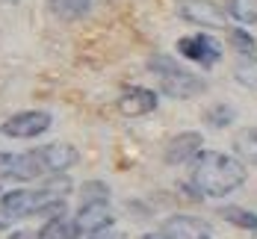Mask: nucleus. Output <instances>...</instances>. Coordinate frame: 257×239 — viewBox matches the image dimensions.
<instances>
[{"label": "nucleus", "instance_id": "obj_14", "mask_svg": "<svg viewBox=\"0 0 257 239\" xmlns=\"http://www.w3.org/2000/svg\"><path fill=\"white\" fill-rule=\"evenodd\" d=\"M219 215H222L225 221H231V227L257 233V212L245 210V207H236V204H231V207H219Z\"/></svg>", "mask_w": 257, "mask_h": 239}, {"label": "nucleus", "instance_id": "obj_9", "mask_svg": "<svg viewBox=\"0 0 257 239\" xmlns=\"http://www.w3.org/2000/svg\"><path fill=\"white\" fill-rule=\"evenodd\" d=\"M166 239H213V230L204 218L198 215H186V212H178V215H169L160 227Z\"/></svg>", "mask_w": 257, "mask_h": 239}, {"label": "nucleus", "instance_id": "obj_18", "mask_svg": "<svg viewBox=\"0 0 257 239\" xmlns=\"http://www.w3.org/2000/svg\"><path fill=\"white\" fill-rule=\"evenodd\" d=\"M228 12L239 24H257V0H228Z\"/></svg>", "mask_w": 257, "mask_h": 239}, {"label": "nucleus", "instance_id": "obj_23", "mask_svg": "<svg viewBox=\"0 0 257 239\" xmlns=\"http://www.w3.org/2000/svg\"><path fill=\"white\" fill-rule=\"evenodd\" d=\"M139 239H166V233L163 230H154V233H145V236H139Z\"/></svg>", "mask_w": 257, "mask_h": 239}, {"label": "nucleus", "instance_id": "obj_20", "mask_svg": "<svg viewBox=\"0 0 257 239\" xmlns=\"http://www.w3.org/2000/svg\"><path fill=\"white\" fill-rule=\"evenodd\" d=\"M231 42H233V48H236V51H242L245 56H251V53H254V39H251L245 30H231Z\"/></svg>", "mask_w": 257, "mask_h": 239}, {"label": "nucleus", "instance_id": "obj_6", "mask_svg": "<svg viewBox=\"0 0 257 239\" xmlns=\"http://www.w3.org/2000/svg\"><path fill=\"white\" fill-rule=\"evenodd\" d=\"M178 53L189 62H198L204 68H213L219 59H222V45L207 36V33H195V36H183L178 42Z\"/></svg>", "mask_w": 257, "mask_h": 239}, {"label": "nucleus", "instance_id": "obj_19", "mask_svg": "<svg viewBox=\"0 0 257 239\" xmlns=\"http://www.w3.org/2000/svg\"><path fill=\"white\" fill-rule=\"evenodd\" d=\"M233 118H236V112H233V106H228V104H216L204 112V121L210 127H228Z\"/></svg>", "mask_w": 257, "mask_h": 239}, {"label": "nucleus", "instance_id": "obj_3", "mask_svg": "<svg viewBox=\"0 0 257 239\" xmlns=\"http://www.w3.org/2000/svg\"><path fill=\"white\" fill-rule=\"evenodd\" d=\"M148 71L160 80V92L175 98V101H189V98H198L207 89V83L198 74H192L189 68H183L178 59L172 56H154L148 62Z\"/></svg>", "mask_w": 257, "mask_h": 239}, {"label": "nucleus", "instance_id": "obj_11", "mask_svg": "<svg viewBox=\"0 0 257 239\" xmlns=\"http://www.w3.org/2000/svg\"><path fill=\"white\" fill-rule=\"evenodd\" d=\"M201 148H204V139H201V133H178L169 145H166V162L169 165H183V162H192V159L201 154Z\"/></svg>", "mask_w": 257, "mask_h": 239}, {"label": "nucleus", "instance_id": "obj_10", "mask_svg": "<svg viewBox=\"0 0 257 239\" xmlns=\"http://www.w3.org/2000/svg\"><path fill=\"white\" fill-rule=\"evenodd\" d=\"M36 177H42V168L33 154L0 151V180H36Z\"/></svg>", "mask_w": 257, "mask_h": 239}, {"label": "nucleus", "instance_id": "obj_22", "mask_svg": "<svg viewBox=\"0 0 257 239\" xmlns=\"http://www.w3.org/2000/svg\"><path fill=\"white\" fill-rule=\"evenodd\" d=\"M9 239H39V233H24L21 230V233H15V236H9Z\"/></svg>", "mask_w": 257, "mask_h": 239}, {"label": "nucleus", "instance_id": "obj_5", "mask_svg": "<svg viewBox=\"0 0 257 239\" xmlns=\"http://www.w3.org/2000/svg\"><path fill=\"white\" fill-rule=\"evenodd\" d=\"M51 112L45 109H27V112H18L12 118H6L0 124V133L9 136V139H36L51 127Z\"/></svg>", "mask_w": 257, "mask_h": 239}, {"label": "nucleus", "instance_id": "obj_12", "mask_svg": "<svg viewBox=\"0 0 257 239\" xmlns=\"http://www.w3.org/2000/svg\"><path fill=\"white\" fill-rule=\"evenodd\" d=\"M118 109L124 115H148L157 109V95L151 89H127L121 98H118Z\"/></svg>", "mask_w": 257, "mask_h": 239}, {"label": "nucleus", "instance_id": "obj_1", "mask_svg": "<svg viewBox=\"0 0 257 239\" xmlns=\"http://www.w3.org/2000/svg\"><path fill=\"white\" fill-rule=\"evenodd\" d=\"M245 177H248V171L236 157L222 154V151H201L192 159L189 183L204 198H225L245 183Z\"/></svg>", "mask_w": 257, "mask_h": 239}, {"label": "nucleus", "instance_id": "obj_13", "mask_svg": "<svg viewBox=\"0 0 257 239\" xmlns=\"http://www.w3.org/2000/svg\"><path fill=\"white\" fill-rule=\"evenodd\" d=\"M39 239H80V227L74 218L53 215V218H48V224L39 230Z\"/></svg>", "mask_w": 257, "mask_h": 239}, {"label": "nucleus", "instance_id": "obj_17", "mask_svg": "<svg viewBox=\"0 0 257 239\" xmlns=\"http://www.w3.org/2000/svg\"><path fill=\"white\" fill-rule=\"evenodd\" d=\"M59 18H80L92 9V0H48Z\"/></svg>", "mask_w": 257, "mask_h": 239}, {"label": "nucleus", "instance_id": "obj_21", "mask_svg": "<svg viewBox=\"0 0 257 239\" xmlns=\"http://www.w3.org/2000/svg\"><path fill=\"white\" fill-rule=\"evenodd\" d=\"M86 239H124L118 230H112V227H106V230H98V233H92V236H86Z\"/></svg>", "mask_w": 257, "mask_h": 239}, {"label": "nucleus", "instance_id": "obj_8", "mask_svg": "<svg viewBox=\"0 0 257 239\" xmlns=\"http://www.w3.org/2000/svg\"><path fill=\"white\" fill-rule=\"evenodd\" d=\"M178 12L183 21L207 27V30H225L228 27V15L216 3H210V0H180Z\"/></svg>", "mask_w": 257, "mask_h": 239}, {"label": "nucleus", "instance_id": "obj_2", "mask_svg": "<svg viewBox=\"0 0 257 239\" xmlns=\"http://www.w3.org/2000/svg\"><path fill=\"white\" fill-rule=\"evenodd\" d=\"M68 177H53L42 189H12L6 195H0V212L3 218H30V215H45V212L56 210L65 195H68Z\"/></svg>", "mask_w": 257, "mask_h": 239}, {"label": "nucleus", "instance_id": "obj_16", "mask_svg": "<svg viewBox=\"0 0 257 239\" xmlns=\"http://www.w3.org/2000/svg\"><path fill=\"white\" fill-rule=\"evenodd\" d=\"M233 80H236L242 89L257 92V56H245V59H239L236 68H233Z\"/></svg>", "mask_w": 257, "mask_h": 239}, {"label": "nucleus", "instance_id": "obj_15", "mask_svg": "<svg viewBox=\"0 0 257 239\" xmlns=\"http://www.w3.org/2000/svg\"><path fill=\"white\" fill-rule=\"evenodd\" d=\"M233 151L257 165V127H245L233 136Z\"/></svg>", "mask_w": 257, "mask_h": 239}, {"label": "nucleus", "instance_id": "obj_4", "mask_svg": "<svg viewBox=\"0 0 257 239\" xmlns=\"http://www.w3.org/2000/svg\"><path fill=\"white\" fill-rule=\"evenodd\" d=\"M30 154L36 157L42 174H62V171H68L71 165L80 162V151L68 142H48V145H42Z\"/></svg>", "mask_w": 257, "mask_h": 239}, {"label": "nucleus", "instance_id": "obj_25", "mask_svg": "<svg viewBox=\"0 0 257 239\" xmlns=\"http://www.w3.org/2000/svg\"><path fill=\"white\" fill-rule=\"evenodd\" d=\"M6 3H15V0H6Z\"/></svg>", "mask_w": 257, "mask_h": 239}, {"label": "nucleus", "instance_id": "obj_24", "mask_svg": "<svg viewBox=\"0 0 257 239\" xmlns=\"http://www.w3.org/2000/svg\"><path fill=\"white\" fill-rule=\"evenodd\" d=\"M3 230H6V221H3V218H0V233H3Z\"/></svg>", "mask_w": 257, "mask_h": 239}, {"label": "nucleus", "instance_id": "obj_7", "mask_svg": "<svg viewBox=\"0 0 257 239\" xmlns=\"http://www.w3.org/2000/svg\"><path fill=\"white\" fill-rule=\"evenodd\" d=\"M74 221H77L80 233L92 236V233H98V230L112 227L115 212H112V207H109V201H106V198H86V204L77 210Z\"/></svg>", "mask_w": 257, "mask_h": 239}]
</instances>
